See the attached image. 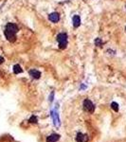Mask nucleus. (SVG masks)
Listing matches in <instances>:
<instances>
[{
  "label": "nucleus",
  "mask_w": 126,
  "mask_h": 142,
  "mask_svg": "<svg viewBox=\"0 0 126 142\" xmlns=\"http://www.w3.org/2000/svg\"><path fill=\"white\" fill-rule=\"evenodd\" d=\"M18 31V28L17 26L15 24H12V23H9L6 26V28H5V36L10 42H14L16 40V33Z\"/></svg>",
  "instance_id": "nucleus-1"
},
{
  "label": "nucleus",
  "mask_w": 126,
  "mask_h": 142,
  "mask_svg": "<svg viewBox=\"0 0 126 142\" xmlns=\"http://www.w3.org/2000/svg\"><path fill=\"white\" fill-rule=\"evenodd\" d=\"M57 41L59 43V47L64 49L67 46V35L65 33H60L57 35Z\"/></svg>",
  "instance_id": "nucleus-2"
},
{
  "label": "nucleus",
  "mask_w": 126,
  "mask_h": 142,
  "mask_svg": "<svg viewBox=\"0 0 126 142\" xmlns=\"http://www.w3.org/2000/svg\"><path fill=\"white\" fill-rule=\"evenodd\" d=\"M83 109L84 111H86L88 113H94V110H95V106H94L93 102L90 100V99H85L83 101Z\"/></svg>",
  "instance_id": "nucleus-3"
},
{
  "label": "nucleus",
  "mask_w": 126,
  "mask_h": 142,
  "mask_svg": "<svg viewBox=\"0 0 126 142\" xmlns=\"http://www.w3.org/2000/svg\"><path fill=\"white\" fill-rule=\"evenodd\" d=\"M50 115L52 118H53V122H54V125L56 126V127H60V125H61V122H60V118H59V115H58L57 111L56 109H54L50 112Z\"/></svg>",
  "instance_id": "nucleus-4"
},
{
  "label": "nucleus",
  "mask_w": 126,
  "mask_h": 142,
  "mask_svg": "<svg viewBox=\"0 0 126 142\" xmlns=\"http://www.w3.org/2000/svg\"><path fill=\"white\" fill-rule=\"evenodd\" d=\"M76 141L77 142H87L88 141V136L82 133H78L77 136H76Z\"/></svg>",
  "instance_id": "nucleus-5"
},
{
  "label": "nucleus",
  "mask_w": 126,
  "mask_h": 142,
  "mask_svg": "<svg viewBox=\"0 0 126 142\" xmlns=\"http://www.w3.org/2000/svg\"><path fill=\"white\" fill-rule=\"evenodd\" d=\"M48 18H49V20H50L51 22H53V23H57V22L60 20V15H59L58 12H52V13L49 14Z\"/></svg>",
  "instance_id": "nucleus-6"
},
{
  "label": "nucleus",
  "mask_w": 126,
  "mask_h": 142,
  "mask_svg": "<svg viewBox=\"0 0 126 142\" xmlns=\"http://www.w3.org/2000/svg\"><path fill=\"white\" fill-rule=\"evenodd\" d=\"M59 139H60V135H57V134H53V135H50L49 136H47V142H57Z\"/></svg>",
  "instance_id": "nucleus-7"
},
{
  "label": "nucleus",
  "mask_w": 126,
  "mask_h": 142,
  "mask_svg": "<svg viewBox=\"0 0 126 142\" xmlns=\"http://www.w3.org/2000/svg\"><path fill=\"white\" fill-rule=\"evenodd\" d=\"M29 75L32 77L33 79H39L41 77V72L36 69H31L29 70Z\"/></svg>",
  "instance_id": "nucleus-8"
},
{
  "label": "nucleus",
  "mask_w": 126,
  "mask_h": 142,
  "mask_svg": "<svg viewBox=\"0 0 126 142\" xmlns=\"http://www.w3.org/2000/svg\"><path fill=\"white\" fill-rule=\"evenodd\" d=\"M72 23H73V26H74L75 28H78V27L81 25V18L79 17V15H74V16H73Z\"/></svg>",
  "instance_id": "nucleus-9"
},
{
  "label": "nucleus",
  "mask_w": 126,
  "mask_h": 142,
  "mask_svg": "<svg viewBox=\"0 0 126 142\" xmlns=\"http://www.w3.org/2000/svg\"><path fill=\"white\" fill-rule=\"evenodd\" d=\"M13 72H14V74H19V73L23 72V69H22L19 64H15L14 66H13Z\"/></svg>",
  "instance_id": "nucleus-10"
},
{
  "label": "nucleus",
  "mask_w": 126,
  "mask_h": 142,
  "mask_svg": "<svg viewBox=\"0 0 126 142\" xmlns=\"http://www.w3.org/2000/svg\"><path fill=\"white\" fill-rule=\"evenodd\" d=\"M111 108L115 111V112H118V111H119V104L117 102H115V101H113V102L111 103Z\"/></svg>",
  "instance_id": "nucleus-11"
},
{
  "label": "nucleus",
  "mask_w": 126,
  "mask_h": 142,
  "mask_svg": "<svg viewBox=\"0 0 126 142\" xmlns=\"http://www.w3.org/2000/svg\"><path fill=\"white\" fill-rule=\"evenodd\" d=\"M29 121L30 123H37V117H36L35 116H31L30 118L29 119Z\"/></svg>",
  "instance_id": "nucleus-12"
},
{
  "label": "nucleus",
  "mask_w": 126,
  "mask_h": 142,
  "mask_svg": "<svg viewBox=\"0 0 126 142\" xmlns=\"http://www.w3.org/2000/svg\"><path fill=\"white\" fill-rule=\"evenodd\" d=\"M95 45L98 46H101V41L100 38H97V39L95 40Z\"/></svg>",
  "instance_id": "nucleus-13"
},
{
  "label": "nucleus",
  "mask_w": 126,
  "mask_h": 142,
  "mask_svg": "<svg viewBox=\"0 0 126 142\" xmlns=\"http://www.w3.org/2000/svg\"><path fill=\"white\" fill-rule=\"evenodd\" d=\"M53 97H54V92L51 93V95L49 96V101H53Z\"/></svg>",
  "instance_id": "nucleus-14"
},
{
  "label": "nucleus",
  "mask_w": 126,
  "mask_h": 142,
  "mask_svg": "<svg viewBox=\"0 0 126 142\" xmlns=\"http://www.w3.org/2000/svg\"><path fill=\"white\" fill-rule=\"evenodd\" d=\"M3 62H4V58H3V57H1V56H0V64H2Z\"/></svg>",
  "instance_id": "nucleus-15"
},
{
  "label": "nucleus",
  "mask_w": 126,
  "mask_h": 142,
  "mask_svg": "<svg viewBox=\"0 0 126 142\" xmlns=\"http://www.w3.org/2000/svg\"><path fill=\"white\" fill-rule=\"evenodd\" d=\"M125 30H126V28H125Z\"/></svg>",
  "instance_id": "nucleus-16"
}]
</instances>
